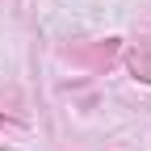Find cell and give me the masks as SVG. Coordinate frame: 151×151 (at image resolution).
Instances as JSON below:
<instances>
[{
  "label": "cell",
  "instance_id": "1",
  "mask_svg": "<svg viewBox=\"0 0 151 151\" xmlns=\"http://www.w3.org/2000/svg\"><path fill=\"white\" fill-rule=\"evenodd\" d=\"M76 59H84V63H92V67H109L113 59H118V38H105V42H97L92 50H80Z\"/></svg>",
  "mask_w": 151,
  "mask_h": 151
},
{
  "label": "cell",
  "instance_id": "2",
  "mask_svg": "<svg viewBox=\"0 0 151 151\" xmlns=\"http://www.w3.org/2000/svg\"><path fill=\"white\" fill-rule=\"evenodd\" d=\"M130 71L151 84V46H147V42H139L134 50H130Z\"/></svg>",
  "mask_w": 151,
  "mask_h": 151
},
{
  "label": "cell",
  "instance_id": "3",
  "mask_svg": "<svg viewBox=\"0 0 151 151\" xmlns=\"http://www.w3.org/2000/svg\"><path fill=\"white\" fill-rule=\"evenodd\" d=\"M0 151H4V147H0Z\"/></svg>",
  "mask_w": 151,
  "mask_h": 151
},
{
  "label": "cell",
  "instance_id": "4",
  "mask_svg": "<svg viewBox=\"0 0 151 151\" xmlns=\"http://www.w3.org/2000/svg\"><path fill=\"white\" fill-rule=\"evenodd\" d=\"M0 122H4V118H0Z\"/></svg>",
  "mask_w": 151,
  "mask_h": 151
}]
</instances>
